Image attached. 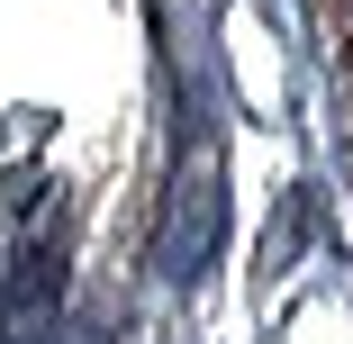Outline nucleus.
Segmentation results:
<instances>
[{
  "label": "nucleus",
  "mask_w": 353,
  "mask_h": 344,
  "mask_svg": "<svg viewBox=\"0 0 353 344\" xmlns=\"http://www.w3.org/2000/svg\"><path fill=\"white\" fill-rule=\"evenodd\" d=\"M54 290H63V245H28V254H19V281H10V317H19V326L46 317Z\"/></svg>",
  "instance_id": "nucleus-2"
},
{
  "label": "nucleus",
  "mask_w": 353,
  "mask_h": 344,
  "mask_svg": "<svg viewBox=\"0 0 353 344\" xmlns=\"http://www.w3.org/2000/svg\"><path fill=\"white\" fill-rule=\"evenodd\" d=\"M208 236H218V163H190V218L172 209V227H163V272H199L208 263Z\"/></svg>",
  "instance_id": "nucleus-1"
}]
</instances>
